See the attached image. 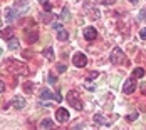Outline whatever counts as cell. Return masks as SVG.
I'll return each mask as SVG.
<instances>
[{"mask_svg":"<svg viewBox=\"0 0 146 130\" xmlns=\"http://www.w3.org/2000/svg\"><path fill=\"white\" fill-rule=\"evenodd\" d=\"M66 100H67V103H69L72 108H76L77 112H79V110H82V102H81V99H79V95H77V92H76V90L67 92Z\"/></svg>","mask_w":146,"mask_h":130,"instance_id":"cell-1","label":"cell"},{"mask_svg":"<svg viewBox=\"0 0 146 130\" xmlns=\"http://www.w3.org/2000/svg\"><path fill=\"white\" fill-rule=\"evenodd\" d=\"M84 10H86V14H88L89 18H92V20H98L99 18V10H98V7L94 5V3H91V2H84Z\"/></svg>","mask_w":146,"mask_h":130,"instance_id":"cell-2","label":"cell"},{"mask_svg":"<svg viewBox=\"0 0 146 130\" xmlns=\"http://www.w3.org/2000/svg\"><path fill=\"white\" fill-rule=\"evenodd\" d=\"M111 62H113L114 65H119V63L124 62V54H123V50H121L119 47L113 48V52H111Z\"/></svg>","mask_w":146,"mask_h":130,"instance_id":"cell-3","label":"cell"},{"mask_svg":"<svg viewBox=\"0 0 146 130\" xmlns=\"http://www.w3.org/2000/svg\"><path fill=\"white\" fill-rule=\"evenodd\" d=\"M72 63L76 65V67L82 69V67H86V65H88V57H86L82 52H77V54L72 57Z\"/></svg>","mask_w":146,"mask_h":130,"instance_id":"cell-4","label":"cell"},{"mask_svg":"<svg viewBox=\"0 0 146 130\" xmlns=\"http://www.w3.org/2000/svg\"><path fill=\"white\" fill-rule=\"evenodd\" d=\"M7 65L10 67V72H14V73H25V72H27V70H25V65H24V63H20V62L9 60V62H7Z\"/></svg>","mask_w":146,"mask_h":130,"instance_id":"cell-5","label":"cell"},{"mask_svg":"<svg viewBox=\"0 0 146 130\" xmlns=\"http://www.w3.org/2000/svg\"><path fill=\"white\" fill-rule=\"evenodd\" d=\"M25 39H27V42L29 43H35L37 40H39V30L37 29L25 30Z\"/></svg>","mask_w":146,"mask_h":130,"instance_id":"cell-6","label":"cell"},{"mask_svg":"<svg viewBox=\"0 0 146 130\" xmlns=\"http://www.w3.org/2000/svg\"><path fill=\"white\" fill-rule=\"evenodd\" d=\"M56 120L60 122V123H66V122L69 120V112H67L66 108H57V110H56Z\"/></svg>","mask_w":146,"mask_h":130,"instance_id":"cell-7","label":"cell"},{"mask_svg":"<svg viewBox=\"0 0 146 130\" xmlns=\"http://www.w3.org/2000/svg\"><path fill=\"white\" fill-rule=\"evenodd\" d=\"M134 90H136V80H134V77H131V78H128V80L124 82L123 92H124V93H133Z\"/></svg>","mask_w":146,"mask_h":130,"instance_id":"cell-8","label":"cell"},{"mask_svg":"<svg viewBox=\"0 0 146 130\" xmlns=\"http://www.w3.org/2000/svg\"><path fill=\"white\" fill-rule=\"evenodd\" d=\"M12 108H17V110L25 108V99L22 95H15L14 100H12Z\"/></svg>","mask_w":146,"mask_h":130,"instance_id":"cell-9","label":"cell"},{"mask_svg":"<svg viewBox=\"0 0 146 130\" xmlns=\"http://www.w3.org/2000/svg\"><path fill=\"white\" fill-rule=\"evenodd\" d=\"M84 37H86L88 40H96V39H98V30L92 29V27H86V29H84Z\"/></svg>","mask_w":146,"mask_h":130,"instance_id":"cell-10","label":"cell"},{"mask_svg":"<svg viewBox=\"0 0 146 130\" xmlns=\"http://www.w3.org/2000/svg\"><path fill=\"white\" fill-rule=\"evenodd\" d=\"M39 97H40V100H50V99H52V92H50L49 88H40Z\"/></svg>","mask_w":146,"mask_h":130,"instance_id":"cell-11","label":"cell"},{"mask_svg":"<svg viewBox=\"0 0 146 130\" xmlns=\"http://www.w3.org/2000/svg\"><path fill=\"white\" fill-rule=\"evenodd\" d=\"M92 120H94V122H96L98 125H102V127H108V125H109V122H108V118H104V117H102V115H99V114H98V115H94V117H92Z\"/></svg>","mask_w":146,"mask_h":130,"instance_id":"cell-12","label":"cell"},{"mask_svg":"<svg viewBox=\"0 0 146 130\" xmlns=\"http://www.w3.org/2000/svg\"><path fill=\"white\" fill-rule=\"evenodd\" d=\"M0 35H2V39L10 40V39H12V35H14V29H12V27H5V29L0 32Z\"/></svg>","mask_w":146,"mask_h":130,"instance_id":"cell-13","label":"cell"},{"mask_svg":"<svg viewBox=\"0 0 146 130\" xmlns=\"http://www.w3.org/2000/svg\"><path fill=\"white\" fill-rule=\"evenodd\" d=\"M52 127H54V122L50 118H44L40 122V129H52Z\"/></svg>","mask_w":146,"mask_h":130,"instance_id":"cell-14","label":"cell"},{"mask_svg":"<svg viewBox=\"0 0 146 130\" xmlns=\"http://www.w3.org/2000/svg\"><path fill=\"white\" fill-rule=\"evenodd\" d=\"M15 15H17V12H15V8H7L5 10V18L10 22V20H14L15 18Z\"/></svg>","mask_w":146,"mask_h":130,"instance_id":"cell-15","label":"cell"},{"mask_svg":"<svg viewBox=\"0 0 146 130\" xmlns=\"http://www.w3.org/2000/svg\"><path fill=\"white\" fill-rule=\"evenodd\" d=\"M57 39L60 40V42H66V40L69 39V33H67L66 30H59L57 32Z\"/></svg>","mask_w":146,"mask_h":130,"instance_id":"cell-16","label":"cell"},{"mask_svg":"<svg viewBox=\"0 0 146 130\" xmlns=\"http://www.w3.org/2000/svg\"><path fill=\"white\" fill-rule=\"evenodd\" d=\"M145 69H134V72H133V77L134 78H141V77H145Z\"/></svg>","mask_w":146,"mask_h":130,"instance_id":"cell-17","label":"cell"},{"mask_svg":"<svg viewBox=\"0 0 146 130\" xmlns=\"http://www.w3.org/2000/svg\"><path fill=\"white\" fill-rule=\"evenodd\" d=\"M44 57L47 58V60H52V58H54V50H52V48H45L44 50Z\"/></svg>","mask_w":146,"mask_h":130,"instance_id":"cell-18","label":"cell"},{"mask_svg":"<svg viewBox=\"0 0 146 130\" xmlns=\"http://www.w3.org/2000/svg\"><path fill=\"white\" fill-rule=\"evenodd\" d=\"M17 47H19V40H17V39H10V40H9V48H10V50H15Z\"/></svg>","mask_w":146,"mask_h":130,"instance_id":"cell-19","label":"cell"},{"mask_svg":"<svg viewBox=\"0 0 146 130\" xmlns=\"http://www.w3.org/2000/svg\"><path fill=\"white\" fill-rule=\"evenodd\" d=\"M24 90H25V93H32V90H34V84H32V82H25Z\"/></svg>","mask_w":146,"mask_h":130,"instance_id":"cell-20","label":"cell"},{"mask_svg":"<svg viewBox=\"0 0 146 130\" xmlns=\"http://www.w3.org/2000/svg\"><path fill=\"white\" fill-rule=\"evenodd\" d=\"M138 115H139V114H138V112L134 110V112H131L129 115L126 117V120H128V122H133V120H136V118H138Z\"/></svg>","mask_w":146,"mask_h":130,"instance_id":"cell-21","label":"cell"},{"mask_svg":"<svg viewBox=\"0 0 146 130\" xmlns=\"http://www.w3.org/2000/svg\"><path fill=\"white\" fill-rule=\"evenodd\" d=\"M42 5H44V12H52V3H50V0L45 2V3H42Z\"/></svg>","mask_w":146,"mask_h":130,"instance_id":"cell-22","label":"cell"},{"mask_svg":"<svg viewBox=\"0 0 146 130\" xmlns=\"http://www.w3.org/2000/svg\"><path fill=\"white\" fill-rule=\"evenodd\" d=\"M50 12H44V14H40V18H42V22H50Z\"/></svg>","mask_w":146,"mask_h":130,"instance_id":"cell-23","label":"cell"},{"mask_svg":"<svg viewBox=\"0 0 146 130\" xmlns=\"http://www.w3.org/2000/svg\"><path fill=\"white\" fill-rule=\"evenodd\" d=\"M60 18H62V20H67V18H69V10H67V8H64V10H62Z\"/></svg>","mask_w":146,"mask_h":130,"instance_id":"cell-24","label":"cell"},{"mask_svg":"<svg viewBox=\"0 0 146 130\" xmlns=\"http://www.w3.org/2000/svg\"><path fill=\"white\" fill-rule=\"evenodd\" d=\"M66 69H67V65H64V63H57V72L59 73L66 72Z\"/></svg>","mask_w":146,"mask_h":130,"instance_id":"cell-25","label":"cell"},{"mask_svg":"<svg viewBox=\"0 0 146 130\" xmlns=\"http://www.w3.org/2000/svg\"><path fill=\"white\" fill-rule=\"evenodd\" d=\"M84 85H86V88H88V90H94V84H91L89 80H86V82H84Z\"/></svg>","mask_w":146,"mask_h":130,"instance_id":"cell-26","label":"cell"},{"mask_svg":"<svg viewBox=\"0 0 146 130\" xmlns=\"http://www.w3.org/2000/svg\"><path fill=\"white\" fill-rule=\"evenodd\" d=\"M49 82H50V84H56V82H57V77L52 75V73H49Z\"/></svg>","mask_w":146,"mask_h":130,"instance_id":"cell-27","label":"cell"},{"mask_svg":"<svg viewBox=\"0 0 146 130\" xmlns=\"http://www.w3.org/2000/svg\"><path fill=\"white\" fill-rule=\"evenodd\" d=\"M139 37H141L143 40H146V29H141V32H139Z\"/></svg>","mask_w":146,"mask_h":130,"instance_id":"cell-28","label":"cell"},{"mask_svg":"<svg viewBox=\"0 0 146 130\" xmlns=\"http://www.w3.org/2000/svg\"><path fill=\"white\" fill-rule=\"evenodd\" d=\"M52 29H56L59 32V30H62V25L60 24H52Z\"/></svg>","mask_w":146,"mask_h":130,"instance_id":"cell-29","label":"cell"},{"mask_svg":"<svg viewBox=\"0 0 146 130\" xmlns=\"http://www.w3.org/2000/svg\"><path fill=\"white\" fill-rule=\"evenodd\" d=\"M139 18H141V20H145V18H146V10H145V8L139 12Z\"/></svg>","mask_w":146,"mask_h":130,"instance_id":"cell-30","label":"cell"},{"mask_svg":"<svg viewBox=\"0 0 146 130\" xmlns=\"http://www.w3.org/2000/svg\"><path fill=\"white\" fill-rule=\"evenodd\" d=\"M141 93H143V95H146V82H143V84H141Z\"/></svg>","mask_w":146,"mask_h":130,"instance_id":"cell-31","label":"cell"},{"mask_svg":"<svg viewBox=\"0 0 146 130\" xmlns=\"http://www.w3.org/2000/svg\"><path fill=\"white\" fill-rule=\"evenodd\" d=\"M114 2H116V0H102V3H104V5H113Z\"/></svg>","mask_w":146,"mask_h":130,"instance_id":"cell-32","label":"cell"},{"mask_svg":"<svg viewBox=\"0 0 146 130\" xmlns=\"http://www.w3.org/2000/svg\"><path fill=\"white\" fill-rule=\"evenodd\" d=\"M54 95H56V97H54V99H56V100H57V102H60V100H62V97H60V93H59V92H56V93H54Z\"/></svg>","mask_w":146,"mask_h":130,"instance_id":"cell-33","label":"cell"},{"mask_svg":"<svg viewBox=\"0 0 146 130\" xmlns=\"http://www.w3.org/2000/svg\"><path fill=\"white\" fill-rule=\"evenodd\" d=\"M3 90H5V85H3V82H2V80H0V93H2V92H3Z\"/></svg>","mask_w":146,"mask_h":130,"instance_id":"cell-34","label":"cell"},{"mask_svg":"<svg viewBox=\"0 0 146 130\" xmlns=\"http://www.w3.org/2000/svg\"><path fill=\"white\" fill-rule=\"evenodd\" d=\"M89 77H92V78H94V77H98V72H89Z\"/></svg>","mask_w":146,"mask_h":130,"instance_id":"cell-35","label":"cell"},{"mask_svg":"<svg viewBox=\"0 0 146 130\" xmlns=\"http://www.w3.org/2000/svg\"><path fill=\"white\" fill-rule=\"evenodd\" d=\"M129 2H131L133 5H134V3H138V0H129Z\"/></svg>","mask_w":146,"mask_h":130,"instance_id":"cell-36","label":"cell"},{"mask_svg":"<svg viewBox=\"0 0 146 130\" xmlns=\"http://www.w3.org/2000/svg\"><path fill=\"white\" fill-rule=\"evenodd\" d=\"M39 2H40V3H45V2H49V0H39Z\"/></svg>","mask_w":146,"mask_h":130,"instance_id":"cell-37","label":"cell"}]
</instances>
